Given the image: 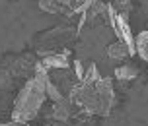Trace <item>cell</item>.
Segmentation results:
<instances>
[{"instance_id":"cell-4","label":"cell","mask_w":148,"mask_h":126,"mask_svg":"<svg viewBox=\"0 0 148 126\" xmlns=\"http://www.w3.org/2000/svg\"><path fill=\"white\" fill-rule=\"evenodd\" d=\"M43 60L39 62L41 66L49 72V70H66L70 66V52L68 51H45Z\"/></svg>"},{"instance_id":"cell-12","label":"cell","mask_w":148,"mask_h":126,"mask_svg":"<svg viewBox=\"0 0 148 126\" xmlns=\"http://www.w3.org/2000/svg\"><path fill=\"white\" fill-rule=\"evenodd\" d=\"M0 126H6V124H2V122H0Z\"/></svg>"},{"instance_id":"cell-10","label":"cell","mask_w":148,"mask_h":126,"mask_svg":"<svg viewBox=\"0 0 148 126\" xmlns=\"http://www.w3.org/2000/svg\"><path fill=\"white\" fill-rule=\"evenodd\" d=\"M39 8L47 14H60L62 12V0H39Z\"/></svg>"},{"instance_id":"cell-11","label":"cell","mask_w":148,"mask_h":126,"mask_svg":"<svg viewBox=\"0 0 148 126\" xmlns=\"http://www.w3.org/2000/svg\"><path fill=\"white\" fill-rule=\"evenodd\" d=\"M74 72H76V80L80 82L82 78H84V74H86V70H84V66H82L80 60H74Z\"/></svg>"},{"instance_id":"cell-6","label":"cell","mask_w":148,"mask_h":126,"mask_svg":"<svg viewBox=\"0 0 148 126\" xmlns=\"http://www.w3.org/2000/svg\"><path fill=\"white\" fill-rule=\"evenodd\" d=\"M94 0H62V12L66 14H84Z\"/></svg>"},{"instance_id":"cell-8","label":"cell","mask_w":148,"mask_h":126,"mask_svg":"<svg viewBox=\"0 0 148 126\" xmlns=\"http://www.w3.org/2000/svg\"><path fill=\"white\" fill-rule=\"evenodd\" d=\"M107 56L111 60H125V58L131 56V52H129V49L121 41H115V43H111L107 47Z\"/></svg>"},{"instance_id":"cell-2","label":"cell","mask_w":148,"mask_h":126,"mask_svg":"<svg viewBox=\"0 0 148 126\" xmlns=\"http://www.w3.org/2000/svg\"><path fill=\"white\" fill-rule=\"evenodd\" d=\"M49 72L45 70L41 64H35V72L31 76L27 83L22 87L14 101V109H12V120L14 122H23L29 124L31 120L37 119V114L43 107L47 93H45V83H47Z\"/></svg>"},{"instance_id":"cell-7","label":"cell","mask_w":148,"mask_h":126,"mask_svg":"<svg viewBox=\"0 0 148 126\" xmlns=\"http://www.w3.org/2000/svg\"><path fill=\"white\" fill-rule=\"evenodd\" d=\"M134 54H138L144 62H148V29L140 31L134 39Z\"/></svg>"},{"instance_id":"cell-3","label":"cell","mask_w":148,"mask_h":126,"mask_svg":"<svg viewBox=\"0 0 148 126\" xmlns=\"http://www.w3.org/2000/svg\"><path fill=\"white\" fill-rule=\"evenodd\" d=\"M109 23L113 31H115V35H117V41L125 45L129 52H131V56L134 54V35H133V29H131V25L127 22V16L125 14H117L113 8H111V14H109Z\"/></svg>"},{"instance_id":"cell-9","label":"cell","mask_w":148,"mask_h":126,"mask_svg":"<svg viewBox=\"0 0 148 126\" xmlns=\"http://www.w3.org/2000/svg\"><path fill=\"white\" fill-rule=\"evenodd\" d=\"M136 76H138V70L133 64H123V66L115 68V78L121 82H133Z\"/></svg>"},{"instance_id":"cell-1","label":"cell","mask_w":148,"mask_h":126,"mask_svg":"<svg viewBox=\"0 0 148 126\" xmlns=\"http://www.w3.org/2000/svg\"><path fill=\"white\" fill-rule=\"evenodd\" d=\"M68 99L76 111L97 114V117H109L115 103V91L111 80L103 78L97 72L96 64H90L86 66L84 78L72 85Z\"/></svg>"},{"instance_id":"cell-5","label":"cell","mask_w":148,"mask_h":126,"mask_svg":"<svg viewBox=\"0 0 148 126\" xmlns=\"http://www.w3.org/2000/svg\"><path fill=\"white\" fill-rule=\"evenodd\" d=\"M74 111H76V109H74V105L70 103V99H68V97H62L59 101H55V105H53V119L64 122V120H68L74 114Z\"/></svg>"}]
</instances>
